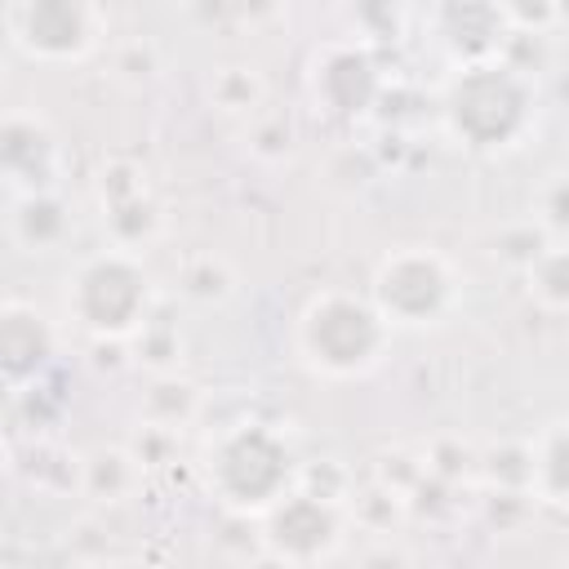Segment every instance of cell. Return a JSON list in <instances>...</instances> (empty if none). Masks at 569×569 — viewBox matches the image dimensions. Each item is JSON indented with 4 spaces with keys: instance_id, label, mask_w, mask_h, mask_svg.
<instances>
[{
    "instance_id": "277c9868",
    "label": "cell",
    "mask_w": 569,
    "mask_h": 569,
    "mask_svg": "<svg viewBox=\"0 0 569 569\" xmlns=\"http://www.w3.org/2000/svg\"><path fill=\"white\" fill-rule=\"evenodd\" d=\"M151 276L138 253L102 249L67 280V316L93 338H133L151 325Z\"/></svg>"
},
{
    "instance_id": "5b68a950",
    "label": "cell",
    "mask_w": 569,
    "mask_h": 569,
    "mask_svg": "<svg viewBox=\"0 0 569 569\" xmlns=\"http://www.w3.org/2000/svg\"><path fill=\"white\" fill-rule=\"evenodd\" d=\"M369 298L391 329H427V325H440L458 307L462 284L445 253L427 244H405L378 258Z\"/></svg>"
},
{
    "instance_id": "7a4b0ae2",
    "label": "cell",
    "mask_w": 569,
    "mask_h": 569,
    "mask_svg": "<svg viewBox=\"0 0 569 569\" xmlns=\"http://www.w3.org/2000/svg\"><path fill=\"white\" fill-rule=\"evenodd\" d=\"M387 342L391 325L382 320L369 293L351 289L316 293L293 325V347L302 365L325 378H365L387 356Z\"/></svg>"
},
{
    "instance_id": "9c48e42d",
    "label": "cell",
    "mask_w": 569,
    "mask_h": 569,
    "mask_svg": "<svg viewBox=\"0 0 569 569\" xmlns=\"http://www.w3.org/2000/svg\"><path fill=\"white\" fill-rule=\"evenodd\" d=\"M98 200H102V222L111 231V249H138L160 231V204L151 200L142 173L133 164H111L98 178Z\"/></svg>"
},
{
    "instance_id": "ba28073f",
    "label": "cell",
    "mask_w": 569,
    "mask_h": 569,
    "mask_svg": "<svg viewBox=\"0 0 569 569\" xmlns=\"http://www.w3.org/2000/svg\"><path fill=\"white\" fill-rule=\"evenodd\" d=\"M0 169L13 196L53 191L62 173V142L36 111H9L0 124Z\"/></svg>"
},
{
    "instance_id": "7c38bea8",
    "label": "cell",
    "mask_w": 569,
    "mask_h": 569,
    "mask_svg": "<svg viewBox=\"0 0 569 569\" xmlns=\"http://www.w3.org/2000/svg\"><path fill=\"white\" fill-rule=\"evenodd\" d=\"M71 231V218H67V204L58 200V191H36V196H13V209H9V236L22 244V249H53L62 236Z\"/></svg>"
},
{
    "instance_id": "52a82bcc",
    "label": "cell",
    "mask_w": 569,
    "mask_h": 569,
    "mask_svg": "<svg viewBox=\"0 0 569 569\" xmlns=\"http://www.w3.org/2000/svg\"><path fill=\"white\" fill-rule=\"evenodd\" d=\"M262 533L267 547L289 560V565H307L329 556L342 542V511L333 507V498L311 493V489H289L267 516H262Z\"/></svg>"
},
{
    "instance_id": "4fadbf2b",
    "label": "cell",
    "mask_w": 569,
    "mask_h": 569,
    "mask_svg": "<svg viewBox=\"0 0 569 569\" xmlns=\"http://www.w3.org/2000/svg\"><path fill=\"white\" fill-rule=\"evenodd\" d=\"M529 485L542 502L569 507V422H551L529 453Z\"/></svg>"
},
{
    "instance_id": "6da1fadb",
    "label": "cell",
    "mask_w": 569,
    "mask_h": 569,
    "mask_svg": "<svg viewBox=\"0 0 569 569\" xmlns=\"http://www.w3.org/2000/svg\"><path fill=\"white\" fill-rule=\"evenodd\" d=\"M440 116H445V129L458 147L493 156V151L516 147L529 133V124H533V84L511 62H498V58L467 62L449 80Z\"/></svg>"
},
{
    "instance_id": "30bf717a",
    "label": "cell",
    "mask_w": 569,
    "mask_h": 569,
    "mask_svg": "<svg viewBox=\"0 0 569 569\" xmlns=\"http://www.w3.org/2000/svg\"><path fill=\"white\" fill-rule=\"evenodd\" d=\"M311 89L333 116H360L378 98V67L360 44H325L316 53Z\"/></svg>"
},
{
    "instance_id": "8fae6325",
    "label": "cell",
    "mask_w": 569,
    "mask_h": 569,
    "mask_svg": "<svg viewBox=\"0 0 569 569\" xmlns=\"http://www.w3.org/2000/svg\"><path fill=\"white\" fill-rule=\"evenodd\" d=\"M53 360V325L27 307V302H4L0 311V373L13 391L36 382L44 365Z\"/></svg>"
},
{
    "instance_id": "5bb4252c",
    "label": "cell",
    "mask_w": 569,
    "mask_h": 569,
    "mask_svg": "<svg viewBox=\"0 0 569 569\" xmlns=\"http://www.w3.org/2000/svg\"><path fill=\"white\" fill-rule=\"evenodd\" d=\"M529 289L547 307H569V249H542L529 262Z\"/></svg>"
},
{
    "instance_id": "3957f363",
    "label": "cell",
    "mask_w": 569,
    "mask_h": 569,
    "mask_svg": "<svg viewBox=\"0 0 569 569\" xmlns=\"http://www.w3.org/2000/svg\"><path fill=\"white\" fill-rule=\"evenodd\" d=\"M204 476L209 489L218 493V502L236 507V511H271L298 480V462L293 449L284 445V436L267 422H236L227 427L204 458Z\"/></svg>"
},
{
    "instance_id": "2e32d148",
    "label": "cell",
    "mask_w": 569,
    "mask_h": 569,
    "mask_svg": "<svg viewBox=\"0 0 569 569\" xmlns=\"http://www.w3.org/2000/svg\"><path fill=\"white\" fill-rule=\"evenodd\" d=\"M116 569H147V565H116Z\"/></svg>"
},
{
    "instance_id": "9a60e30c",
    "label": "cell",
    "mask_w": 569,
    "mask_h": 569,
    "mask_svg": "<svg viewBox=\"0 0 569 569\" xmlns=\"http://www.w3.org/2000/svg\"><path fill=\"white\" fill-rule=\"evenodd\" d=\"M542 213H547L551 227L569 231V173H560V178L547 187V196H542Z\"/></svg>"
},
{
    "instance_id": "8992f818",
    "label": "cell",
    "mask_w": 569,
    "mask_h": 569,
    "mask_svg": "<svg viewBox=\"0 0 569 569\" xmlns=\"http://www.w3.org/2000/svg\"><path fill=\"white\" fill-rule=\"evenodd\" d=\"M4 31L36 62H80L102 40V13L84 0H13Z\"/></svg>"
}]
</instances>
